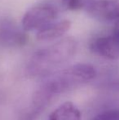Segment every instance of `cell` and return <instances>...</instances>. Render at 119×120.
<instances>
[{"label": "cell", "instance_id": "6da1fadb", "mask_svg": "<svg viewBox=\"0 0 119 120\" xmlns=\"http://www.w3.org/2000/svg\"><path fill=\"white\" fill-rule=\"evenodd\" d=\"M96 70L89 64L78 63L46 76V79L33 94V105L43 109L56 95L66 92L96 76Z\"/></svg>", "mask_w": 119, "mask_h": 120}, {"label": "cell", "instance_id": "7a4b0ae2", "mask_svg": "<svg viewBox=\"0 0 119 120\" xmlns=\"http://www.w3.org/2000/svg\"><path fill=\"white\" fill-rule=\"evenodd\" d=\"M77 41L73 37L61 38L48 48L37 51L30 59L27 72L32 77H46L74 56Z\"/></svg>", "mask_w": 119, "mask_h": 120}, {"label": "cell", "instance_id": "3957f363", "mask_svg": "<svg viewBox=\"0 0 119 120\" xmlns=\"http://www.w3.org/2000/svg\"><path fill=\"white\" fill-rule=\"evenodd\" d=\"M58 16L56 8L47 3H41L28 10L22 19L25 31L40 30L45 25L53 22Z\"/></svg>", "mask_w": 119, "mask_h": 120}, {"label": "cell", "instance_id": "277c9868", "mask_svg": "<svg viewBox=\"0 0 119 120\" xmlns=\"http://www.w3.org/2000/svg\"><path fill=\"white\" fill-rule=\"evenodd\" d=\"M87 12L93 19L109 22L119 18V2L118 0H95L86 8Z\"/></svg>", "mask_w": 119, "mask_h": 120}, {"label": "cell", "instance_id": "5b68a950", "mask_svg": "<svg viewBox=\"0 0 119 120\" xmlns=\"http://www.w3.org/2000/svg\"><path fill=\"white\" fill-rule=\"evenodd\" d=\"M90 48L92 52L103 58L119 60V39L113 34L94 39L90 43Z\"/></svg>", "mask_w": 119, "mask_h": 120}, {"label": "cell", "instance_id": "8992f818", "mask_svg": "<svg viewBox=\"0 0 119 120\" xmlns=\"http://www.w3.org/2000/svg\"><path fill=\"white\" fill-rule=\"evenodd\" d=\"M28 35L11 22L0 25V43L8 47H22L28 42Z\"/></svg>", "mask_w": 119, "mask_h": 120}, {"label": "cell", "instance_id": "52a82bcc", "mask_svg": "<svg viewBox=\"0 0 119 120\" xmlns=\"http://www.w3.org/2000/svg\"><path fill=\"white\" fill-rule=\"evenodd\" d=\"M71 22L68 20L59 22H51L38 30L37 33V39L39 41H51L61 38L69 30Z\"/></svg>", "mask_w": 119, "mask_h": 120}, {"label": "cell", "instance_id": "ba28073f", "mask_svg": "<svg viewBox=\"0 0 119 120\" xmlns=\"http://www.w3.org/2000/svg\"><path fill=\"white\" fill-rule=\"evenodd\" d=\"M82 114L78 107L70 101L61 104L50 114L47 120H81Z\"/></svg>", "mask_w": 119, "mask_h": 120}, {"label": "cell", "instance_id": "9c48e42d", "mask_svg": "<svg viewBox=\"0 0 119 120\" xmlns=\"http://www.w3.org/2000/svg\"><path fill=\"white\" fill-rule=\"evenodd\" d=\"M95 0H63V4L67 9L76 11V10L86 9Z\"/></svg>", "mask_w": 119, "mask_h": 120}, {"label": "cell", "instance_id": "30bf717a", "mask_svg": "<svg viewBox=\"0 0 119 120\" xmlns=\"http://www.w3.org/2000/svg\"><path fill=\"white\" fill-rule=\"evenodd\" d=\"M90 120H119V109H110L102 111Z\"/></svg>", "mask_w": 119, "mask_h": 120}, {"label": "cell", "instance_id": "8fae6325", "mask_svg": "<svg viewBox=\"0 0 119 120\" xmlns=\"http://www.w3.org/2000/svg\"><path fill=\"white\" fill-rule=\"evenodd\" d=\"M113 35L119 39V18L115 21L114 28H113Z\"/></svg>", "mask_w": 119, "mask_h": 120}]
</instances>
